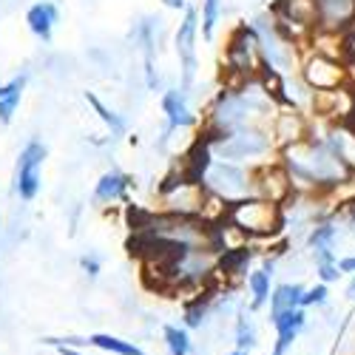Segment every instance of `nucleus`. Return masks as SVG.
I'll list each match as a JSON object with an SVG mask.
<instances>
[{
    "mask_svg": "<svg viewBox=\"0 0 355 355\" xmlns=\"http://www.w3.org/2000/svg\"><path fill=\"white\" fill-rule=\"evenodd\" d=\"M225 219L233 227H239L245 236H273L284 225L282 205L268 202V199H261V196H245V199L227 202Z\"/></svg>",
    "mask_w": 355,
    "mask_h": 355,
    "instance_id": "nucleus-1",
    "label": "nucleus"
},
{
    "mask_svg": "<svg viewBox=\"0 0 355 355\" xmlns=\"http://www.w3.org/2000/svg\"><path fill=\"white\" fill-rule=\"evenodd\" d=\"M205 188L214 191L216 196H222L225 202H236L253 196V182H250V171H245L239 162H227V159H216L205 176Z\"/></svg>",
    "mask_w": 355,
    "mask_h": 355,
    "instance_id": "nucleus-2",
    "label": "nucleus"
},
{
    "mask_svg": "<svg viewBox=\"0 0 355 355\" xmlns=\"http://www.w3.org/2000/svg\"><path fill=\"white\" fill-rule=\"evenodd\" d=\"M270 148H273V137L268 131H261L259 125H253V128H242V131L225 137L214 151L227 162H248V159L264 157Z\"/></svg>",
    "mask_w": 355,
    "mask_h": 355,
    "instance_id": "nucleus-3",
    "label": "nucleus"
},
{
    "mask_svg": "<svg viewBox=\"0 0 355 355\" xmlns=\"http://www.w3.org/2000/svg\"><path fill=\"white\" fill-rule=\"evenodd\" d=\"M302 80L310 92H336V88H344L347 80V63L338 60V57L330 54H310L307 60L302 63Z\"/></svg>",
    "mask_w": 355,
    "mask_h": 355,
    "instance_id": "nucleus-4",
    "label": "nucleus"
},
{
    "mask_svg": "<svg viewBox=\"0 0 355 355\" xmlns=\"http://www.w3.org/2000/svg\"><path fill=\"white\" fill-rule=\"evenodd\" d=\"M253 28L259 35V46H261V57L264 63H270L279 71H290L295 66V43H290L282 32L273 17H256Z\"/></svg>",
    "mask_w": 355,
    "mask_h": 355,
    "instance_id": "nucleus-5",
    "label": "nucleus"
},
{
    "mask_svg": "<svg viewBox=\"0 0 355 355\" xmlns=\"http://www.w3.org/2000/svg\"><path fill=\"white\" fill-rule=\"evenodd\" d=\"M250 182H253V196H261L268 202L282 205L284 199L293 196L295 185H293V176L284 168V162H264L256 171H250Z\"/></svg>",
    "mask_w": 355,
    "mask_h": 355,
    "instance_id": "nucleus-6",
    "label": "nucleus"
},
{
    "mask_svg": "<svg viewBox=\"0 0 355 355\" xmlns=\"http://www.w3.org/2000/svg\"><path fill=\"white\" fill-rule=\"evenodd\" d=\"M196 32H199V12L193 6L185 9V17L176 28V54H180V66H182V92L188 94V88L193 85L196 77Z\"/></svg>",
    "mask_w": 355,
    "mask_h": 355,
    "instance_id": "nucleus-7",
    "label": "nucleus"
},
{
    "mask_svg": "<svg viewBox=\"0 0 355 355\" xmlns=\"http://www.w3.org/2000/svg\"><path fill=\"white\" fill-rule=\"evenodd\" d=\"M46 159V148L40 142H28L20 159H17V171H15V191L20 199H35L40 191V168Z\"/></svg>",
    "mask_w": 355,
    "mask_h": 355,
    "instance_id": "nucleus-8",
    "label": "nucleus"
},
{
    "mask_svg": "<svg viewBox=\"0 0 355 355\" xmlns=\"http://www.w3.org/2000/svg\"><path fill=\"white\" fill-rule=\"evenodd\" d=\"M355 26V0H318V28L321 32H349Z\"/></svg>",
    "mask_w": 355,
    "mask_h": 355,
    "instance_id": "nucleus-9",
    "label": "nucleus"
},
{
    "mask_svg": "<svg viewBox=\"0 0 355 355\" xmlns=\"http://www.w3.org/2000/svg\"><path fill=\"white\" fill-rule=\"evenodd\" d=\"M162 111H165V120H168L162 139H168L173 131L188 128V125L196 123V116H193V111L188 108V100H185L182 88H171V92L162 94Z\"/></svg>",
    "mask_w": 355,
    "mask_h": 355,
    "instance_id": "nucleus-10",
    "label": "nucleus"
},
{
    "mask_svg": "<svg viewBox=\"0 0 355 355\" xmlns=\"http://www.w3.org/2000/svg\"><path fill=\"white\" fill-rule=\"evenodd\" d=\"M270 321L276 327V349H273V355H284L290 349V344L295 341V336L302 333L307 315H304L302 307H295V310H284V313L270 315Z\"/></svg>",
    "mask_w": 355,
    "mask_h": 355,
    "instance_id": "nucleus-11",
    "label": "nucleus"
},
{
    "mask_svg": "<svg viewBox=\"0 0 355 355\" xmlns=\"http://www.w3.org/2000/svg\"><path fill=\"white\" fill-rule=\"evenodd\" d=\"M273 139L282 142L284 148L287 145H295V142H302L307 139V120L299 114V108H287L282 114L273 116Z\"/></svg>",
    "mask_w": 355,
    "mask_h": 355,
    "instance_id": "nucleus-12",
    "label": "nucleus"
},
{
    "mask_svg": "<svg viewBox=\"0 0 355 355\" xmlns=\"http://www.w3.org/2000/svg\"><path fill=\"white\" fill-rule=\"evenodd\" d=\"M134 185V180L128 173L120 171H108L100 176V182L94 188V202H131L128 199V188Z\"/></svg>",
    "mask_w": 355,
    "mask_h": 355,
    "instance_id": "nucleus-13",
    "label": "nucleus"
},
{
    "mask_svg": "<svg viewBox=\"0 0 355 355\" xmlns=\"http://www.w3.org/2000/svg\"><path fill=\"white\" fill-rule=\"evenodd\" d=\"M250 259H253V250H250V248H242V245H239V248H227V250H222V253L216 256V273L236 279V276L248 273Z\"/></svg>",
    "mask_w": 355,
    "mask_h": 355,
    "instance_id": "nucleus-14",
    "label": "nucleus"
},
{
    "mask_svg": "<svg viewBox=\"0 0 355 355\" xmlns=\"http://www.w3.org/2000/svg\"><path fill=\"white\" fill-rule=\"evenodd\" d=\"M26 23L32 28V35H37L40 40H51L54 23H57V6L54 3H35L26 12Z\"/></svg>",
    "mask_w": 355,
    "mask_h": 355,
    "instance_id": "nucleus-15",
    "label": "nucleus"
},
{
    "mask_svg": "<svg viewBox=\"0 0 355 355\" xmlns=\"http://www.w3.org/2000/svg\"><path fill=\"white\" fill-rule=\"evenodd\" d=\"M23 88H26V77H15L12 83L6 85H0V123L9 125L12 123V116L20 105V97H23Z\"/></svg>",
    "mask_w": 355,
    "mask_h": 355,
    "instance_id": "nucleus-16",
    "label": "nucleus"
},
{
    "mask_svg": "<svg viewBox=\"0 0 355 355\" xmlns=\"http://www.w3.org/2000/svg\"><path fill=\"white\" fill-rule=\"evenodd\" d=\"M137 40L142 43V51H145V77H148V88H157L159 77H157V66H154V20H151V17H148L145 23H139Z\"/></svg>",
    "mask_w": 355,
    "mask_h": 355,
    "instance_id": "nucleus-17",
    "label": "nucleus"
},
{
    "mask_svg": "<svg viewBox=\"0 0 355 355\" xmlns=\"http://www.w3.org/2000/svg\"><path fill=\"white\" fill-rule=\"evenodd\" d=\"M302 295H304L302 284H279L273 290V295H270V315L302 307Z\"/></svg>",
    "mask_w": 355,
    "mask_h": 355,
    "instance_id": "nucleus-18",
    "label": "nucleus"
},
{
    "mask_svg": "<svg viewBox=\"0 0 355 355\" xmlns=\"http://www.w3.org/2000/svg\"><path fill=\"white\" fill-rule=\"evenodd\" d=\"M88 344L103 349V352H114V355H145L134 341H125V338H116V336H108V333H94L88 336Z\"/></svg>",
    "mask_w": 355,
    "mask_h": 355,
    "instance_id": "nucleus-19",
    "label": "nucleus"
},
{
    "mask_svg": "<svg viewBox=\"0 0 355 355\" xmlns=\"http://www.w3.org/2000/svg\"><path fill=\"white\" fill-rule=\"evenodd\" d=\"M85 103L88 105H92L94 111H97V116H100V120L108 125V131H111V137H123L125 134V120H123V116L120 114H116V111H111L97 94H92V92H85Z\"/></svg>",
    "mask_w": 355,
    "mask_h": 355,
    "instance_id": "nucleus-20",
    "label": "nucleus"
},
{
    "mask_svg": "<svg viewBox=\"0 0 355 355\" xmlns=\"http://www.w3.org/2000/svg\"><path fill=\"white\" fill-rule=\"evenodd\" d=\"M270 276H273V270H268V268L253 270L248 276V287H250V295H253V310H259L273 295L270 293Z\"/></svg>",
    "mask_w": 355,
    "mask_h": 355,
    "instance_id": "nucleus-21",
    "label": "nucleus"
},
{
    "mask_svg": "<svg viewBox=\"0 0 355 355\" xmlns=\"http://www.w3.org/2000/svg\"><path fill=\"white\" fill-rule=\"evenodd\" d=\"M162 336H165V347H168L171 355H188V352H191V338H188L185 330H180V327H173V324H168Z\"/></svg>",
    "mask_w": 355,
    "mask_h": 355,
    "instance_id": "nucleus-22",
    "label": "nucleus"
},
{
    "mask_svg": "<svg viewBox=\"0 0 355 355\" xmlns=\"http://www.w3.org/2000/svg\"><path fill=\"white\" fill-rule=\"evenodd\" d=\"M219 15H222L219 0H202V35H205V40H214V28L219 23Z\"/></svg>",
    "mask_w": 355,
    "mask_h": 355,
    "instance_id": "nucleus-23",
    "label": "nucleus"
},
{
    "mask_svg": "<svg viewBox=\"0 0 355 355\" xmlns=\"http://www.w3.org/2000/svg\"><path fill=\"white\" fill-rule=\"evenodd\" d=\"M256 344V327L248 315L236 321V349H250Z\"/></svg>",
    "mask_w": 355,
    "mask_h": 355,
    "instance_id": "nucleus-24",
    "label": "nucleus"
},
{
    "mask_svg": "<svg viewBox=\"0 0 355 355\" xmlns=\"http://www.w3.org/2000/svg\"><path fill=\"white\" fill-rule=\"evenodd\" d=\"M327 302V284H315L310 290H304L302 295V307H313V304H324Z\"/></svg>",
    "mask_w": 355,
    "mask_h": 355,
    "instance_id": "nucleus-25",
    "label": "nucleus"
},
{
    "mask_svg": "<svg viewBox=\"0 0 355 355\" xmlns=\"http://www.w3.org/2000/svg\"><path fill=\"white\" fill-rule=\"evenodd\" d=\"M315 268H318V276H321L324 284H327V282H336V279L341 276L338 261H324V264H315Z\"/></svg>",
    "mask_w": 355,
    "mask_h": 355,
    "instance_id": "nucleus-26",
    "label": "nucleus"
},
{
    "mask_svg": "<svg viewBox=\"0 0 355 355\" xmlns=\"http://www.w3.org/2000/svg\"><path fill=\"white\" fill-rule=\"evenodd\" d=\"M80 268L94 279V276L100 273V259H97V256H83V259H80Z\"/></svg>",
    "mask_w": 355,
    "mask_h": 355,
    "instance_id": "nucleus-27",
    "label": "nucleus"
},
{
    "mask_svg": "<svg viewBox=\"0 0 355 355\" xmlns=\"http://www.w3.org/2000/svg\"><path fill=\"white\" fill-rule=\"evenodd\" d=\"M338 268H341V273H355V256L341 259V261H338Z\"/></svg>",
    "mask_w": 355,
    "mask_h": 355,
    "instance_id": "nucleus-28",
    "label": "nucleus"
},
{
    "mask_svg": "<svg viewBox=\"0 0 355 355\" xmlns=\"http://www.w3.org/2000/svg\"><path fill=\"white\" fill-rule=\"evenodd\" d=\"M162 6H168V9H188V0H162Z\"/></svg>",
    "mask_w": 355,
    "mask_h": 355,
    "instance_id": "nucleus-29",
    "label": "nucleus"
},
{
    "mask_svg": "<svg viewBox=\"0 0 355 355\" xmlns=\"http://www.w3.org/2000/svg\"><path fill=\"white\" fill-rule=\"evenodd\" d=\"M57 349H60V355H83V352H77L74 347H57Z\"/></svg>",
    "mask_w": 355,
    "mask_h": 355,
    "instance_id": "nucleus-30",
    "label": "nucleus"
},
{
    "mask_svg": "<svg viewBox=\"0 0 355 355\" xmlns=\"http://www.w3.org/2000/svg\"><path fill=\"white\" fill-rule=\"evenodd\" d=\"M347 299H352L355 302V279L349 282V287H347Z\"/></svg>",
    "mask_w": 355,
    "mask_h": 355,
    "instance_id": "nucleus-31",
    "label": "nucleus"
},
{
    "mask_svg": "<svg viewBox=\"0 0 355 355\" xmlns=\"http://www.w3.org/2000/svg\"><path fill=\"white\" fill-rule=\"evenodd\" d=\"M230 355H248V349H233Z\"/></svg>",
    "mask_w": 355,
    "mask_h": 355,
    "instance_id": "nucleus-32",
    "label": "nucleus"
}]
</instances>
